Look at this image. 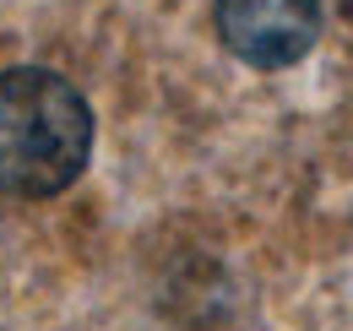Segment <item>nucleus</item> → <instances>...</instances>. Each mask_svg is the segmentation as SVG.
Instances as JSON below:
<instances>
[{"instance_id": "1", "label": "nucleus", "mask_w": 353, "mask_h": 331, "mask_svg": "<svg viewBox=\"0 0 353 331\" xmlns=\"http://www.w3.org/2000/svg\"><path fill=\"white\" fill-rule=\"evenodd\" d=\"M92 152V109L44 66L0 71V190L22 201L77 185Z\"/></svg>"}, {"instance_id": "2", "label": "nucleus", "mask_w": 353, "mask_h": 331, "mask_svg": "<svg viewBox=\"0 0 353 331\" xmlns=\"http://www.w3.org/2000/svg\"><path fill=\"white\" fill-rule=\"evenodd\" d=\"M218 39L256 71L299 66L321 39V0H218Z\"/></svg>"}]
</instances>
